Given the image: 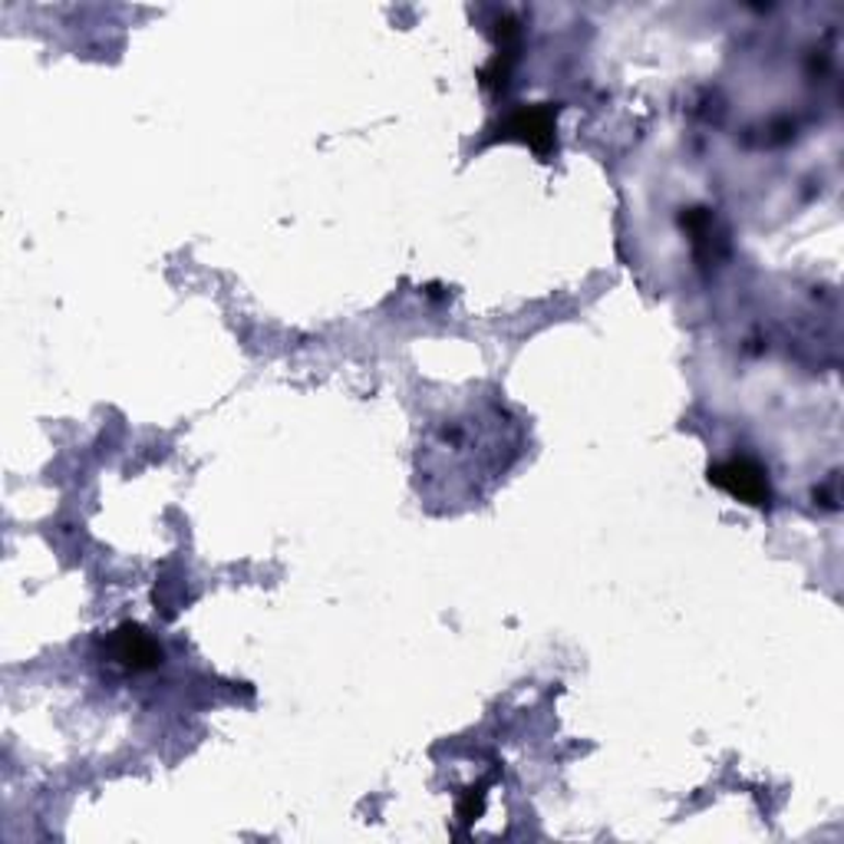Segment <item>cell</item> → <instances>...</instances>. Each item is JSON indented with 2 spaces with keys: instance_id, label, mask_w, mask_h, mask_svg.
I'll use <instances>...</instances> for the list:
<instances>
[{
  "instance_id": "obj_3",
  "label": "cell",
  "mask_w": 844,
  "mask_h": 844,
  "mask_svg": "<svg viewBox=\"0 0 844 844\" xmlns=\"http://www.w3.org/2000/svg\"><path fill=\"white\" fill-rule=\"evenodd\" d=\"M512 130L525 133V139L541 152L538 136H551L554 123H551V112H548V109H525V112H518V119H515V126H512Z\"/></svg>"
},
{
  "instance_id": "obj_2",
  "label": "cell",
  "mask_w": 844,
  "mask_h": 844,
  "mask_svg": "<svg viewBox=\"0 0 844 844\" xmlns=\"http://www.w3.org/2000/svg\"><path fill=\"white\" fill-rule=\"evenodd\" d=\"M112 653H115L119 663L130 666V670H146V666H156V660H159L156 644H152L139 627L115 631V637H112Z\"/></svg>"
},
{
  "instance_id": "obj_1",
  "label": "cell",
  "mask_w": 844,
  "mask_h": 844,
  "mask_svg": "<svg viewBox=\"0 0 844 844\" xmlns=\"http://www.w3.org/2000/svg\"><path fill=\"white\" fill-rule=\"evenodd\" d=\"M709 478L715 481L719 489H726L733 499L746 502V505H766L769 502V481L766 472L749 462V458H733V462H722L709 472Z\"/></svg>"
}]
</instances>
